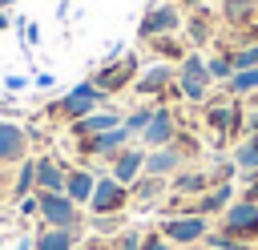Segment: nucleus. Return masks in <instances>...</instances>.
Wrapping results in <instances>:
<instances>
[{
    "label": "nucleus",
    "instance_id": "ddd939ff",
    "mask_svg": "<svg viewBox=\"0 0 258 250\" xmlns=\"http://www.w3.org/2000/svg\"><path fill=\"white\" fill-rule=\"evenodd\" d=\"M36 181H40V190L44 194H64V173H60V165L56 161H36Z\"/></svg>",
    "mask_w": 258,
    "mask_h": 250
},
{
    "label": "nucleus",
    "instance_id": "c9c22d12",
    "mask_svg": "<svg viewBox=\"0 0 258 250\" xmlns=\"http://www.w3.org/2000/svg\"><path fill=\"white\" fill-rule=\"evenodd\" d=\"M16 250H36V246H32V242H20V246H16Z\"/></svg>",
    "mask_w": 258,
    "mask_h": 250
},
{
    "label": "nucleus",
    "instance_id": "c756f323",
    "mask_svg": "<svg viewBox=\"0 0 258 250\" xmlns=\"http://www.w3.org/2000/svg\"><path fill=\"white\" fill-rule=\"evenodd\" d=\"M141 242H145V234H141V230H125V234H121V242H117V250H141Z\"/></svg>",
    "mask_w": 258,
    "mask_h": 250
},
{
    "label": "nucleus",
    "instance_id": "f704fd0d",
    "mask_svg": "<svg viewBox=\"0 0 258 250\" xmlns=\"http://www.w3.org/2000/svg\"><path fill=\"white\" fill-rule=\"evenodd\" d=\"M250 133H258V113H254V117H250Z\"/></svg>",
    "mask_w": 258,
    "mask_h": 250
},
{
    "label": "nucleus",
    "instance_id": "6ab92c4d",
    "mask_svg": "<svg viewBox=\"0 0 258 250\" xmlns=\"http://www.w3.org/2000/svg\"><path fill=\"white\" fill-rule=\"evenodd\" d=\"M210 190V173H198V169H181L173 177V194H206Z\"/></svg>",
    "mask_w": 258,
    "mask_h": 250
},
{
    "label": "nucleus",
    "instance_id": "9b49d317",
    "mask_svg": "<svg viewBox=\"0 0 258 250\" xmlns=\"http://www.w3.org/2000/svg\"><path fill=\"white\" fill-rule=\"evenodd\" d=\"M141 169H145V153H141V149H121V157L113 161V177H117L121 185H133V181L141 177Z\"/></svg>",
    "mask_w": 258,
    "mask_h": 250
},
{
    "label": "nucleus",
    "instance_id": "6e6552de",
    "mask_svg": "<svg viewBox=\"0 0 258 250\" xmlns=\"http://www.w3.org/2000/svg\"><path fill=\"white\" fill-rule=\"evenodd\" d=\"M141 137H145V145H149V149L173 145V137H177V129H173V113H169V109H157V113L149 117V125L141 129Z\"/></svg>",
    "mask_w": 258,
    "mask_h": 250
},
{
    "label": "nucleus",
    "instance_id": "72a5a7b5",
    "mask_svg": "<svg viewBox=\"0 0 258 250\" xmlns=\"http://www.w3.org/2000/svg\"><path fill=\"white\" fill-rule=\"evenodd\" d=\"M250 185H246V202H258V173H246Z\"/></svg>",
    "mask_w": 258,
    "mask_h": 250
},
{
    "label": "nucleus",
    "instance_id": "393cba45",
    "mask_svg": "<svg viewBox=\"0 0 258 250\" xmlns=\"http://www.w3.org/2000/svg\"><path fill=\"white\" fill-rule=\"evenodd\" d=\"M230 65H234V73H242V69H258V40H254V44H242L238 52H230Z\"/></svg>",
    "mask_w": 258,
    "mask_h": 250
},
{
    "label": "nucleus",
    "instance_id": "b1692460",
    "mask_svg": "<svg viewBox=\"0 0 258 250\" xmlns=\"http://www.w3.org/2000/svg\"><path fill=\"white\" fill-rule=\"evenodd\" d=\"M226 93H230V97H246V93L254 97V93H258V69H242V73H234V77L226 81Z\"/></svg>",
    "mask_w": 258,
    "mask_h": 250
},
{
    "label": "nucleus",
    "instance_id": "7ed1b4c3",
    "mask_svg": "<svg viewBox=\"0 0 258 250\" xmlns=\"http://www.w3.org/2000/svg\"><path fill=\"white\" fill-rule=\"evenodd\" d=\"M177 89L189 97V101H206V89H210V69L202 56H181V69H177Z\"/></svg>",
    "mask_w": 258,
    "mask_h": 250
},
{
    "label": "nucleus",
    "instance_id": "f8f14e48",
    "mask_svg": "<svg viewBox=\"0 0 258 250\" xmlns=\"http://www.w3.org/2000/svg\"><path fill=\"white\" fill-rule=\"evenodd\" d=\"M222 16H226V24H234V28H250L254 16H258V0H226Z\"/></svg>",
    "mask_w": 258,
    "mask_h": 250
},
{
    "label": "nucleus",
    "instance_id": "a878e982",
    "mask_svg": "<svg viewBox=\"0 0 258 250\" xmlns=\"http://www.w3.org/2000/svg\"><path fill=\"white\" fill-rule=\"evenodd\" d=\"M206 69H210V81H230V77H234L230 52H218V56H210V60H206Z\"/></svg>",
    "mask_w": 258,
    "mask_h": 250
},
{
    "label": "nucleus",
    "instance_id": "4468645a",
    "mask_svg": "<svg viewBox=\"0 0 258 250\" xmlns=\"http://www.w3.org/2000/svg\"><path fill=\"white\" fill-rule=\"evenodd\" d=\"M129 77H133V56H129V60H125V65H117V69H113V65H109V69H101V73H97V81H93V85H97V89H101V93H109V89H117V85H125V81H129Z\"/></svg>",
    "mask_w": 258,
    "mask_h": 250
},
{
    "label": "nucleus",
    "instance_id": "e433bc0d",
    "mask_svg": "<svg viewBox=\"0 0 258 250\" xmlns=\"http://www.w3.org/2000/svg\"><path fill=\"white\" fill-rule=\"evenodd\" d=\"M73 250H81V246H73Z\"/></svg>",
    "mask_w": 258,
    "mask_h": 250
},
{
    "label": "nucleus",
    "instance_id": "412c9836",
    "mask_svg": "<svg viewBox=\"0 0 258 250\" xmlns=\"http://www.w3.org/2000/svg\"><path fill=\"white\" fill-rule=\"evenodd\" d=\"M234 165L242 173H258V133H250L238 149H234Z\"/></svg>",
    "mask_w": 258,
    "mask_h": 250
},
{
    "label": "nucleus",
    "instance_id": "aec40b11",
    "mask_svg": "<svg viewBox=\"0 0 258 250\" xmlns=\"http://www.w3.org/2000/svg\"><path fill=\"white\" fill-rule=\"evenodd\" d=\"M165 194V177H141V181H133V198H137V206H153L157 198Z\"/></svg>",
    "mask_w": 258,
    "mask_h": 250
},
{
    "label": "nucleus",
    "instance_id": "cd10ccee",
    "mask_svg": "<svg viewBox=\"0 0 258 250\" xmlns=\"http://www.w3.org/2000/svg\"><path fill=\"white\" fill-rule=\"evenodd\" d=\"M206 36H210V24H206V16H194V20H189V40H194V44H202Z\"/></svg>",
    "mask_w": 258,
    "mask_h": 250
},
{
    "label": "nucleus",
    "instance_id": "4be33fe9",
    "mask_svg": "<svg viewBox=\"0 0 258 250\" xmlns=\"http://www.w3.org/2000/svg\"><path fill=\"white\" fill-rule=\"evenodd\" d=\"M73 246H77V234L73 230H56V226H48L36 238V250H73Z\"/></svg>",
    "mask_w": 258,
    "mask_h": 250
},
{
    "label": "nucleus",
    "instance_id": "9d476101",
    "mask_svg": "<svg viewBox=\"0 0 258 250\" xmlns=\"http://www.w3.org/2000/svg\"><path fill=\"white\" fill-rule=\"evenodd\" d=\"M181 161H185V153H181L177 145H161V149L145 153V173H149V177H165V173L181 169Z\"/></svg>",
    "mask_w": 258,
    "mask_h": 250
},
{
    "label": "nucleus",
    "instance_id": "39448f33",
    "mask_svg": "<svg viewBox=\"0 0 258 250\" xmlns=\"http://www.w3.org/2000/svg\"><path fill=\"white\" fill-rule=\"evenodd\" d=\"M125 202H129V185H121L117 177H101L93 185V198H89L93 214H117Z\"/></svg>",
    "mask_w": 258,
    "mask_h": 250
},
{
    "label": "nucleus",
    "instance_id": "2eb2a0df",
    "mask_svg": "<svg viewBox=\"0 0 258 250\" xmlns=\"http://www.w3.org/2000/svg\"><path fill=\"white\" fill-rule=\"evenodd\" d=\"M173 77H177V73H173L169 65H153L145 77H137V93H161V89H165Z\"/></svg>",
    "mask_w": 258,
    "mask_h": 250
},
{
    "label": "nucleus",
    "instance_id": "f03ea898",
    "mask_svg": "<svg viewBox=\"0 0 258 250\" xmlns=\"http://www.w3.org/2000/svg\"><path fill=\"white\" fill-rule=\"evenodd\" d=\"M210 234V222L198 218V214H173L161 222V238L165 242H177V246H189V242H202Z\"/></svg>",
    "mask_w": 258,
    "mask_h": 250
},
{
    "label": "nucleus",
    "instance_id": "c85d7f7f",
    "mask_svg": "<svg viewBox=\"0 0 258 250\" xmlns=\"http://www.w3.org/2000/svg\"><path fill=\"white\" fill-rule=\"evenodd\" d=\"M149 117H153V109H137V113L125 121V129H129V133H141V129L149 125Z\"/></svg>",
    "mask_w": 258,
    "mask_h": 250
},
{
    "label": "nucleus",
    "instance_id": "a211bd4d",
    "mask_svg": "<svg viewBox=\"0 0 258 250\" xmlns=\"http://www.w3.org/2000/svg\"><path fill=\"white\" fill-rule=\"evenodd\" d=\"M20 153H24V133L16 125H4L0 121V161H12Z\"/></svg>",
    "mask_w": 258,
    "mask_h": 250
},
{
    "label": "nucleus",
    "instance_id": "473e14b6",
    "mask_svg": "<svg viewBox=\"0 0 258 250\" xmlns=\"http://www.w3.org/2000/svg\"><path fill=\"white\" fill-rule=\"evenodd\" d=\"M153 44H157V52H165V56H181V48H177V44H173L169 36H157Z\"/></svg>",
    "mask_w": 258,
    "mask_h": 250
},
{
    "label": "nucleus",
    "instance_id": "7c9ffc66",
    "mask_svg": "<svg viewBox=\"0 0 258 250\" xmlns=\"http://www.w3.org/2000/svg\"><path fill=\"white\" fill-rule=\"evenodd\" d=\"M32 181H36V165H24V169H20V181H16V194H28Z\"/></svg>",
    "mask_w": 258,
    "mask_h": 250
},
{
    "label": "nucleus",
    "instance_id": "5701e85b",
    "mask_svg": "<svg viewBox=\"0 0 258 250\" xmlns=\"http://www.w3.org/2000/svg\"><path fill=\"white\" fill-rule=\"evenodd\" d=\"M125 141H129V129L117 125V129H109V133H97V141H93L89 149H93V153H117V149H125Z\"/></svg>",
    "mask_w": 258,
    "mask_h": 250
},
{
    "label": "nucleus",
    "instance_id": "20e7f679",
    "mask_svg": "<svg viewBox=\"0 0 258 250\" xmlns=\"http://www.w3.org/2000/svg\"><path fill=\"white\" fill-rule=\"evenodd\" d=\"M206 121L218 129V137H238V129H242V105H238V97H218V101H210V109H206Z\"/></svg>",
    "mask_w": 258,
    "mask_h": 250
},
{
    "label": "nucleus",
    "instance_id": "f3484780",
    "mask_svg": "<svg viewBox=\"0 0 258 250\" xmlns=\"http://www.w3.org/2000/svg\"><path fill=\"white\" fill-rule=\"evenodd\" d=\"M93 173H85V169H77V173H69L64 177V194H69V202H89L93 198Z\"/></svg>",
    "mask_w": 258,
    "mask_h": 250
},
{
    "label": "nucleus",
    "instance_id": "423d86ee",
    "mask_svg": "<svg viewBox=\"0 0 258 250\" xmlns=\"http://www.w3.org/2000/svg\"><path fill=\"white\" fill-rule=\"evenodd\" d=\"M40 214L56 230H73L77 226V202H69V194H40Z\"/></svg>",
    "mask_w": 258,
    "mask_h": 250
},
{
    "label": "nucleus",
    "instance_id": "dca6fc26",
    "mask_svg": "<svg viewBox=\"0 0 258 250\" xmlns=\"http://www.w3.org/2000/svg\"><path fill=\"white\" fill-rule=\"evenodd\" d=\"M109 129H117V113H89V117H77V125H73L77 137L81 133H109Z\"/></svg>",
    "mask_w": 258,
    "mask_h": 250
},
{
    "label": "nucleus",
    "instance_id": "2f4dec72",
    "mask_svg": "<svg viewBox=\"0 0 258 250\" xmlns=\"http://www.w3.org/2000/svg\"><path fill=\"white\" fill-rule=\"evenodd\" d=\"M141 250H169V242H165V238H161V230H157V234H145Z\"/></svg>",
    "mask_w": 258,
    "mask_h": 250
},
{
    "label": "nucleus",
    "instance_id": "1a4fd4ad",
    "mask_svg": "<svg viewBox=\"0 0 258 250\" xmlns=\"http://www.w3.org/2000/svg\"><path fill=\"white\" fill-rule=\"evenodd\" d=\"M60 105H64V113H73V117H89L97 105H105V93H101L97 85H77Z\"/></svg>",
    "mask_w": 258,
    "mask_h": 250
},
{
    "label": "nucleus",
    "instance_id": "0eeeda50",
    "mask_svg": "<svg viewBox=\"0 0 258 250\" xmlns=\"http://www.w3.org/2000/svg\"><path fill=\"white\" fill-rule=\"evenodd\" d=\"M177 24H181L177 8H173V4H157V8H149V12H145V20H141V28H137V32L149 40V36H165V32H173Z\"/></svg>",
    "mask_w": 258,
    "mask_h": 250
},
{
    "label": "nucleus",
    "instance_id": "f257e3e1",
    "mask_svg": "<svg viewBox=\"0 0 258 250\" xmlns=\"http://www.w3.org/2000/svg\"><path fill=\"white\" fill-rule=\"evenodd\" d=\"M222 230L226 234H234L242 246H250V242H258V202H230L226 206V214H222Z\"/></svg>",
    "mask_w": 258,
    "mask_h": 250
},
{
    "label": "nucleus",
    "instance_id": "bb28decb",
    "mask_svg": "<svg viewBox=\"0 0 258 250\" xmlns=\"http://www.w3.org/2000/svg\"><path fill=\"white\" fill-rule=\"evenodd\" d=\"M202 242H206L210 250H246V246H242L234 234H226V230H218V234H206Z\"/></svg>",
    "mask_w": 258,
    "mask_h": 250
}]
</instances>
